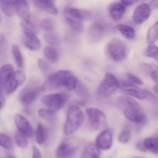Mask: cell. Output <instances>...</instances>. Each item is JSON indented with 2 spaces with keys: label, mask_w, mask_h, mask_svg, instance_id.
Segmentation results:
<instances>
[{
  "label": "cell",
  "mask_w": 158,
  "mask_h": 158,
  "mask_svg": "<svg viewBox=\"0 0 158 158\" xmlns=\"http://www.w3.org/2000/svg\"><path fill=\"white\" fill-rule=\"evenodd\" d=\"M38 66L40 68V71L43 73L45 75H49L52 72V69L49 66V65L46 63V61L42 60V59H39L38 60Z\"/></svg>",
  "instance_id": "74e56055"
},
{
  "label": "cell",
  "mask_w": 158,
  "mask_h": 158,
  "mask_svg": "<svg viewBox=\"0 0 158 158\" xmlns=\"http://www.w3.org/2000/svg\"><path fill=\"white\" fill-rule=\"evenodd\" d=\"M151 14V9L148 3H140L135 8L133 13V21L137 25L144 23L148 20Z\"/></svg>",
  "instance_id": "9c48e42d"
},
{
  "label": "cell",
  "mask_w": 158,
  "mask_h": 158,
  "mask_svg": "<svg viewBox=\"0 0 158 158\" xmlns=\"http://www.w3.org/2000/svg\"><path fill=\"white\" fill-rule=\"evenodd\" d=\"M108 12L114 21H119L126 12V7L120 2H114L108 6Z\"/></svg>",
  "instance_id": "2e32d148"
},
{
  "label": "cell",
  "mask_w": 158,
  "mask_h": 158,
  "mask_svg": "<svg viewBox=\"0 0 158 158\" xmlns=\"http://www.w3.org/2000/svg\"><path fill=\"white\" fill-rule=\"evenodd\" d=\"M149 6L151 7V10L152 9H158V0H156V1H152L149 3Z\"/></svg>",
  "instance_id": "7bdbcfd3"
},
{
  "label": "cell",
  "mask_w": 158,
  "mask_h": 158,
  "mask_svg": "<svg viewBox=\"0 0 158 158\" xmlns=\"http://www.w3.org/2000/svg\"><path fill=\"white\" fill-rule=\"evenodd\" d=\"M126 80L130 82L132 84L135 85V86H142L143 84V82L142 81L141 79L136 76L135 74L131 73H126Z\"/></svg>",
  "instance_id": "d590c367"
},
{
  "label": "cell",
  "mask_w": 158,
  "mask_h": 158,
  "mask_svg": "<svg viewBox=\"0 0 158 158\" xmlns=\"http://www.w3.org/2000/svg\"><path fill=\"white\" fill-rule=\"evenodd\" d=\"M15 123L18 132L26 137H31L33 135V128L29 120L21 114H17L15 117Z\"/></svg>",
  "instance_id": "7c38bea8"
},
{
  "label": "cell",
  "mask_w": 158,
  "mask_h": 158,
  "mask_svg": "<svg viewBox=\"0 0 158 158\" xmlns=\"http://www.w3.org/2000/svg\"><path fill=\"white\" fill-rule=\"evenodd\" d=\"M40 26L43 30L46 31V32H52L54 29V22L52 19L46 18L41 22Z\"/></svg>",
  "instance_id": "8d00e7d4"
},
{
  "label": "cell",
  "mask_w": 158,
  "mask_h": 158,
  "mask_svg": "<svg viewBox=\"0 0 158 158\" xmlns=\"http://www.w3.org/2000/svg\"><path fill=\"white\" fill-rule=\"evenodd\" d=\"M76 147L69 141H63L56 150L57 158H70L75 154Z\"/></svg>",
  "instance_id": "9a60e30c"
},
{
  "label": "cell",
  "mask_w": 158,
  "mask_h": 158,
  "mask_svg": "<svg viewBox=\"0 0 158 158\" xmlns=\"http://www.w3.org/2000/svg\"><path fill=\"white\" fill-rule=\"evenodd\" d=\"M131 132L129 130H124V131H122L121 133L119 135V140L120 142L123 143H126L127 142H129V140H131Z\"/></svg>",
  "instance_id": "ab89813d"
},
{
  "label": "cell",
  "mask_w": 158,
  "mask_h": 158,
  "mask_svg": "<svg viewBox=\"0 0 158 158\" xmlns=\"http://www.w3.org/2000/svg\"><path fill=\"white\" fill-rule=\"evenodd\" d=\"M77 86H78V80L70 73L63 80V87L67 89L68 91H73L77 89Z\"/></svg>",
  "instance_id": "484cf974"
},
{
  "label": "cell",
  "mask_w": 158,
  "mask_h": 158,
  "mask_svg": "<svg viewBox=\"0 0 158 158\" xmlns=\"http://www.w3.org/2000/svg\"><path fill=\"white\" fill-rule=\"evenodd\" d=\"M15 141L17 146L20 148H26L28 146L27 137L18 131L15 134Z\"/></svg>",
  "instance_id": "836d02e7"
},
{
  "label": "cell",
  "mask_w": 158,
  "mask_h": 158,
  "mask_svg": "<svg viewBox=\"0 0 158 158\" xmlns=\"http://www.w3.org/2000/svg\"><path fill=\"white\" fill-rule=\"evenodd\" d=\"M2 23V16H1V13H0V25H1Z\"/></svg>",
  "instance_id": "f907efd6"
},
{
  "label": "cell",
  "mask_w": 158,
  "mask_h": 158,
  "mask_svg": "<svg viewBox=\"0 0 158 158\" xmlns=\"http://www.w3.org/2000/svg\"><path fill=\"white\" fill-rule=\"evenodd\" d=\"M0 8L3 13L8 17H12L15 13V6L12 1L0 2Z\"/></svg>",
  "instance_id": "f1b7e54d"
},
{
  "label": "cell",
  "mask_w": 158,
  "mask_h": 158,
  "mask_svg": "<svg viewBox=\"0 0 158 158\" xmlns=\"http://www.w3.org/2000/svg\"><path fill=\"white\" fill-rule=\"evenodd\" d=\"M110 158H113V157H110Z\"/></svg>",
  "instance_id": "11a10c76"
},
{
  "label": "cell",
  "mask_w": 158,
  "mask_h": 158,
  "mask_svg": "<svg viewBox=\"0 0 158 158\" xmlns=\"http://www.w3.org/2000/svg\"><path fill=\"white\" fill-rule=\"evenodd\" d=\"M35 140L38 144L42 145L46 140V130L42 123H39L35 130Z\"/></svg>",
  "instance_id": "f546056e"
},
{
  "label": "cell",
  "mask_w": 158,
  "mask_h": 158,
  "mask_svg": "<svg viewBox=\"0 0 158 158\" xmlns=\"http://www.w3.org/2000/svg\"><path fill=\"white\" fill-rule=\"evenodd\" d=\"M137 149L140 151H146V148H145L144 145H143V142H138L136 145Z\"/></svg>",
  "instance_id": "ee69618b"
},
{
  "label": "cell",
  "mask_w": 158,
  "mask_h": 158,
  "mask_svg": "<svg viewBox=\"0 0 158 158\" xmlns=\"http://www.w3.org/2000/svg\"><path fill=\"white\" fill-rule=\"evenodd\" d=\"M147 100H148L149 101H151V103H154L156 106H158V98L156 97L153 94H151V92L148 90V97H147Z\"/></svg>",
  "instance_id": "60d3db41"
},
{
  "label": "cell",
  "mask_w": 158,
  "mask_h": 158,
  "mask_svg": "<svg viewBox=\"0 0 158 158\" xmlns=\"http://www.w3.org/2000/svg\"><path fill=\"white\" fill-rule=\"evenodd\" d=\"M125 117L129 121L137 124H143L147 122V115L142 110L141 107H133L123 110Z\"/></svg>",
  "instance_id": "30bf717a"
},
{
  "label": "cell",
  "mask_w": 158,
  "mask_h": 158,
  "mask_svg": "<svg viewBox=\"0 0 158 158\" xmlns=\"http://www.w3.org/2000/svg\"><path fill=\"white\" fill-rule=\"evenodd\" d=\"M4 41H5L4 35L2 33H0V48L2 47V46L3 43H4Z\"/></svg>",
  "instance_id": "7dc6e473"
},
{
  "label": "cell",
  "mask_w": 158,
  "mask_h": 158,
  "mask_svg": "<svg viewBox=\"0 0 158 158\" xmlns=\"http://www.w3.org/2000/svg\"><path fill=\"white\" fill-rule=\"evenodd\" d=\"M23 42L25 46L32 51H37L41 48V43L35 32V28L30 20H22Z\"/></svg>",
  "instance_id": "3957f363"
},
{
  "label": "cell",
  "mask_w": 158,
  "mask_h": 158,
  "mask_svg": "<svg viewBox=\"0 0 158 158\" xmlns=\"http://www.w3.org/2000/svg\"><path fill=\"white\" fill-rule=\"evenodd\" d=\"M3 106H4V104H2V103H0V110H1L2 108L3 107Z\"/></svg>",
  "instance_id": "681fc988"
},
{
  "label": "cell",
  "mask_w": 158,
  "mask_h": 158,
  "mask_svg": "<svg viewBox=\"0 0 158 158\" xmlns=\"http://www.w3.org/2000/svg\"><path fill=\"white\" fill-rule=\"evenodd\" d=\"M121 2L122 4H123V6H125V7H127V6H132V5H134V3L136 2H134V1H122V2Z\"/></svg>",
  "instance_id": "bcb514c9"
},
{
  "label": "cell",
  "mask_w": 158,
  "mask_h": 158,
  "mask_svg": "<svg viewBox=\"0 0 158 158\" xmlns=\"http://www.w3.org/2000/svg\"><path fill=\"white\" fill-rule=\"evenodd\" d=\"M32 158H43L42 157V154L41 151H40V149L35 147H34L33 149H32Z\"/></svg>",
  "instance_id": "b9f144b4"
},
{
  "label": "cell",
  "mask_w": 158,
  "mask_h": 158,
  "mask_svg": "<svg viewBox=\"0 0 158 158\" xmlns=\"http://www.w3.org/2000/svg\"><path fill=\"white\" fill-rule=\"evenodd\" d=\"M140 67L147 74L151 77V78L154 82L157 83V84H158V66L157 65L154 63H151V64L142 63L140 65Z\"/></svg>",
  "instance_id": "603a6c76"
},
{
  "label": "cell",
  "mask_w": 158,
  "mask_h": 158,
  "mask_svg": "<svg viewBox=\"0 0 158 158\" xmlns=\"http://www.w3.org/2000/svg\"><path fill=\"white\" fill-rule=\"evenodd\" d=\"M70 97L71 94L69 93L46 94L42 97V103L46 105L48 109L52 110L56 112L65 106Z\"/></svg>",
  "instance_id": "277c9868"
},
{
  "label": "cell",
  "mask_w": 158,
  "mask_h": 158,
  "mask_svg": "<svg viewBox=\"0 0 158 158\" xmlns=\"http://www.w3.org/2000/svg\"><path fill=\"white\" fill-rule=\"evenodd\" d=\"M117 104L123 110L127 109H130V108L140 106V104L135 100L132 99L131 97H127V96L119 97L118 100H117Z\"/></svg>",
  "instance_id": "7402d4cb"
},
{
  "label": "cell",
  "mask_w": 158,
  "mask_h": 158,
  "mask_svg": "<svg viewBox=\"0 0 158 158\" xmlns=\"http://www.w3.org/2000/svg\"><path fill=\"white\" fill-rule=\"evenodd\" d=\"M117 29L127 40H131L135 38V30L132 26H129V25L118 24L117 26Z\"/></svg>",
  "instance_id": "cb8c5ba5"
},
{
  "label": "cell",
  "mask_w": 158,
  "mask_h": 158,
  "mask_svg": "<svg viewBox=\"0 0 158 158\" xmlns=\"http://www.w3.org/2000/svg\"><path fill=\"white\" fill-rule=\"evenodd\" d=\"M40 94V89L38 88H32L30 89H26L22 93L20 96V100L24 105H30L33 103Z\"/></svg>",
  "instance_id": "d6986e66"
},
{
  "label": "cell",
  "mask_w": 158,
  "mask_h": 158,
  "mask_svg": "<svg viewBox=\"0 0 158 158\" xmlns=\"http://www.w3.org/2000/svg\"><path fill=\"white\" fill-rule=\"evenodd\" d=\"M120 88V81L114 74L106 73L104 78L100 82L98 87V94L103 97H109Z\"/></svg>",
  "instance_id": "8992f818"
},
{
  "label": "cell",
  "mask_w": 158,
  "mask_h": 158,
  "mask_svg": "<svg viewBox=\"0 0 158 158\" xmlns=\"http://www.w3.org/2000/svg\"><path fill=\"white\" fill-rule=\"evenodd\" d=\"M8 158H15L14 157H12V156H10V157H9Z\"/></svg>",
  "instance_id": "816d5d0a"
},
{
  "label": "cell",
  "mask_w": 158,
  "mask_h": 158,
  "mask_svg": "<svg viewBox=\"0 0 158 158\" xmlns=\"http://www.w3.org/2000/svg\"><path fill=\"white\" fill-rule=\"evenodd\" d=\"M0 103L5 105V97L3 94V89L1 85H0Z\"/></svg>",
  "instance_id": "f6af8a7d"
},
{
  "label": "cell",
  "mask_w": 158,
  "mask_h": 158,
  "mask_svg": "<svg viewBox=\"0 0 158 158\" xmlns=\"http://www.w3.org/2000/svg\"><path fill=\"white\" fill-rule=\"evenodd\" d=\"M107 52L110 57L116 62H122L127 57L128 47L126 43L119 39H113L108 43Z\"/></svg>",
  "instance_id": "5b68a950"
},
{
  "label": "cell",
  "mask_w": 158,
  "mask_h": 158,
  "mask_svg": "<svg viewBox=\"0 0 158 158\" xmlns=\"http://www.w3.org/2000/svg\"><path fill=\"white\" fill-rule=\"evenodd\" d=\"M144 55L147 57H149L158 62V46L154 44L148 45L144 50Z\"/></svg>",
  "instance_id": "d6a6232c"
},
{
  "label": "cell",
  "mask_w": 158,
  "mask_h": 158,
  "mask_svg": "<svg viewBox=\"0 0 158 158\" xmlns=\"http://www.w3.org/2000/svg\"><path fill=\"white\" fill-rule=\"evenodd\" d=\"M84 114L77 105H72L69 107L66 116V121L63 127V132L66 135H72L82 126L84 121Z\"/></svg>",
  "instance_id": "7a4b0ae2"
},
{
  "label": "cell",
  "mask_w": 158,
  "mask_h": 158,
  "mask_svg": "<svg viewBox=\"0 0 158 158\" xmlns=\"http://www.w3.org/2000/svg\"><path fill=\"white\" fill-rule=\"evenodd\" d=\"M158 40V20L148 29L147 32V42L148 44H154Z\"/></svg>",
  "instance_id": "4316f807"
},
{
  "label": "cell",
  "mask_w": 158,
  "mask_h": 158,
  "mask_svg": "<svg viewBox=\"0 0 158 158\" xmlns=\"http://www.w3.org/2000/svg\"><path fill=\"white\" fill-rule=\"evenodd\" d=\"M13 4L15 12L22 20H30V8L27 2L25 0L14 1Z\"/></svg>",
  "instance_id": "e0dca14e"
},
{
  "label": "cell",
  "mask_w": 158,
  "mask_h": 158,
  "mask_svg": "<svg viewBox=\"0 0 158 158\" xmlns=\"http://www.w3.org/2000/svg\"><path fill=\"white\" fill-rule=\"evenodd\" d=\"M0 147L5 149H11L12 142L10 137L5 134H0Z\"/></svg>",
  "instance_id": "e575fe53"
},
{
  "label": "cell",
  "mask_w": 158,
  "mask_h": 158,
  "mask_svg": "<svg viewBox=\"0 0 158 158\" xmlns=\"http://www.w3.org/2000/svg\"><path fill=\"white\" fill-rule=\"evenodd\" d=\"M25 80H26V76H25L24 73L21 70L15 71L13 78L2 88L3 91L8 95L13 94L16 90L17 88L24 83Z\"/></svg>",
  "instance_id": "4fadbf2b"
},
{
  "label": "cell",
  "mask_w": 158,
  "mask_h": 158,
  "mask_svg": "<svg viewBox=\"0 0 158 158\" xmlns=\"http://www.w3.org/2000/svg\"><path fill=\"white\" fill-rule=\"evenodd\" d=\"M153 91H154V94L158 95V84L154 85V86H153Z\"/></svg>",
  "instance_id": "c3c4849f"
},
{
  "label": "cell",
  "mask_w": 158,
  "mask_h": 158,
  "mask_svg": "<svg viewBox=\"0 0 158 158\" xmlns=\"http://www.w3.org/2000/svg\"><path fill=\"white\" fill-rule=\"evenodd\" d=\"M12 52L17 66L19 68L23 67V60H23V54H22L21 51H20L19 48V46H17V45H13V46H12Z\"/></svg>",
  "instance_id": "4dcf8cb0"
},
{
  "label": "cell",
  "mask_w": 158,
  "mask_h": 158,
  "mask_svg": "<svg viewBox=\"0 0 158 158\" xmlns=\"http://www.w3.org/2000/svg\"><path fill=\"white\" fill-rule=\"evenodd\" d=\"M69 73L70 72L68 70H60L55 73L51 74L49 78L43 83L42 89L44 91H50L63 87V80Z\"/></svg>",
  "instance_id": "52a82bcc"
},
{
  "label": "cell",
  "mask_w": 158,
  "mask_h": 158,
  "mask_svg": "<svg viewBox=\"0 0 158 158\" xmlns=\"http://www.w3.org/2000/svg\"><path fill=\"white\" fill-rule=\"evenodd\" d=\"M43 39L46 43L50 45H57L59 43V39L53 32H48L43 35Z\"/></svg>",
  "instance_id": "f35d334b"
},
{
  "label": "cell",
  "mask_w": 158,
  "mask_h": 158,
  "mask_svg": "<svg viewBox=\"0 0 158 158\" xmlns=\"http://www.w3.org/2000/svg\"><path fill=\"white\" fill-rule=\"evenodd\" d=\"M134 158H143V157H134Z\"/></svg>",
  "instance_id": "f5cc1de1"
},
{
  "label": "cell",
  "mask_w": 158,
  "mask_h": 158,
  "mask_svg": "<svg viewBox=\"0 0 158 158\" xmlns=\"http://www.w3.org/2000/svg\"><path fill=\"white\" fill-rule=\"evenodd\" d=\"M38 114L41 118L49 122L53 121L56 117V112L49 109H40L39 110Z\"/></svg>",
  "instance_id": "1f68e13d"
},
{
  "label": "cell",
  "mask_w": 158,
  "mask_h": 158,
  "mask_svg": "<svg viewBox=\"0 0 158 158\" xmlns=\"http://www.w3.org/2000/svg\"><path fill=\"white\" fill-rule=\"evenodd\" d=\"M86 114L93 127L101 128L106 125V117L101 110L96 107H87Z\"/></svg>",
  "instance_id": "ba28073f"
},
{
  "label": "cell",
  "mask_w": 158,
  "mask_h": 158,
  "mask_svg": "<svg viewBox=\"0 0 158 158\" xmlns=\"http://www.w3.org/2000/svg\"><path fill=\"white\" fill-rule=\"evenodd\" d=\"M106 32V26L100 22L93 23L89 28V35L93 41H99L101 40Z\"/></svg>",
  "instance_id": "5bb4252c"
},
{
  "label": "cell",
  "mask_w": 158,
  "mask_h": 158,
  "mask_svg": "<svg viewBox=\"0 0 158 158\" xmlns=\"http://www.w3.org/2000/svg\"><path fill=\"white\" fill-rule=\"evenodd\" d=\"M143 142L146 151H149L153 154L158 155V140L157 137H147Z\"/></svg>",
  "instance_id": "83f0119b"
},
{
  "label": "cell",
  "mask_w": 158,
  "mask_h": 158,
  "mask_svg": "<svg viewBox=\"0 0 158 158\" xmlns=\"http://www.w3.org/2000/svg\"><path fill=\"white\" fill-rule=\"evenodd\" d=\"M113 133L110 130L102 131L96 139V146L102 151H108L113 146Z\"/></svg>",
  "instance_id": "8fae6325"
},
{
  "label": "cell",
  "mask_w": 158,
  "mask_h": 158,
  "mask_svg": "<svg viewBox=\"0 0 158 158\" xmlns=\"http://www.w3.org/2000/svg\"><path fill=\"white\" fill-rule=\"evenodd\" d=\"M100 150L94 143L86 145L82 153V158H100Z\"/></svg>",
  "instance_id": "44dd1931"
},
{
  "label": "cell",
  "mask_w": 158,
  "mask_h": 158,
  "mask_svg": "<svg viewBox=\"0 0 158 158\" xmlns=\"http://www.w3.org/2000/svg\"><path fill=\"white\" fill-rule=\"evenodd\" d=\"M157 140H158V137H157Z\"/></svg>",
  "instance_id": "db71d44e"
},
{
  "label": "cell",
  "mask_w": 158,
  "mask_h": 158,
  "mask_svg": "<svg viewBox=\"0 0 158 158\" xmlns=\"http://www.w3.org/2000/svg\"><path fill=\"white\" fill-rule=\"evenodd\" d=\"M43 55L48 62L56 63L59 60V54L56 49L53 46H47L43 50Z\"/></svg>",
  "instance_id": "d4e9b609"
},
{
  "label": "cell",
  "mask_w": 158,
  "mask_h": 158,
  "mask_svg": "<svg viewBox=\"0 0 158 158\" xmlns=\"http://www.w3.org/2000/svg\"><path fill=\"white\" fill-rule=\"evenodd\" d=\"M64 16L66 23L75 32L80 33L83 31V22L92 16L90 12L82 10L77 8L67 7L64 10Z\"/></svg>",
  "instance_id": "6da1fadb"
},
{
  "label": "cell",
  "mask_w": 158,
  "mask_h": 158,
  "mask_svg": "<svg viewBox=\"0 0 158 158\" xmlns=\"http://www.w3.org/2000/svg\"><path fill=\"white\" fill-rule=\"evenodd\" d=\"M15 69L11 64L3 65L0 68V85L4 87L13 78L15 75Z\"/></svg>",
  "instance_id": "ac0fdd59"
},
{
  "label": "cell",
  "mask_w": 158,
  "mask_h": 158,
  "mask_svg": "<svg viewBox=\"0 0 158 158\" xmlns=\"http://www.w3.org/2000/svg\"><path fill=\"white\" fill-rule=\"evenodd\" d=\"M33 3L38 9L47 13L52 15H56L58 13V10L52 1H34Z\"/></svg>",
  "instance_id": "ffe728a7"
}]
</instances>
